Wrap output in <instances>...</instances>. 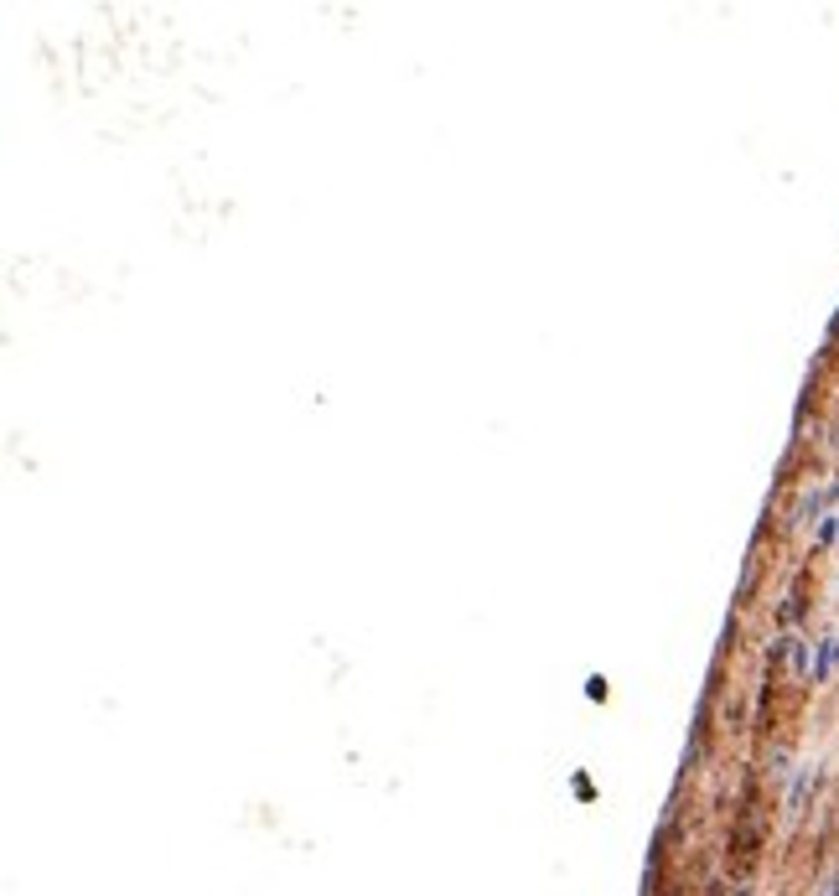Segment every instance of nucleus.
Here are the masks:
<instances>
[{
    "instance_id": "nucleus-1",
    "label": "nucleus",
    "mask_w": 839,
    "mask_h": 896,
    "mask_svg": "<svg viewBox=\"0 0 839 896\" xmlns=\"http://www.w3.org/2000/svg\"><path fill=\"white\" fill-rule=\"evenodd\" d=\"M825 896H839V882H829V886H825Z\"/></svg>"
}]
</instances>
